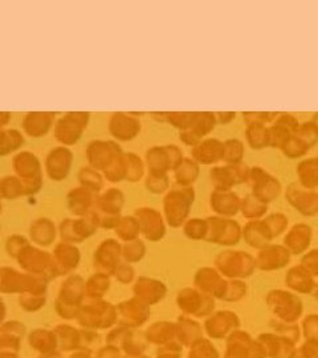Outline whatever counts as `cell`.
<instances>
[{"label":"cell","mask_w":318,"mask_h":358,"mask_svg":"<svg viewBox=\"0 0 318 358\" xmlns=\"http://www.w3.org/2000/svg\"><path fill=\"white\" fill-rule=\"evenodd\" d=\"M244 238L248 243L260 247L267 243L272 236L264 220H251L244 229Z\"/></svg>","instance_id":"e0dca14e"},{"label":"cell","mask_w":318,"mask_h":358,"mask_svg":"<svg viewBox=\"0 0 318 358\" xmlns=\"http://www.w3.org/2000/svg\"><path fill=\"white\" fill-rule=\"evenodd\" d=\"M183 153L175 145L154 146L146 153V164L150 174H167L183 159Z\"/></svg>","instance_id":"277c9868"},{"label":"cell","mask_w":318,"mask_h":358,"mask_svg":"<svg viewBox=\"0 0 318 358\" xmlns=\"http://www.w3.org/2000/svg\"><path fill=\"white\" fill-rule=\"evenodd\" d=\"M217 267L227 276H248L254 271V259L244 252L227 251L217 257Z\"/></svg>","instance_id":"52a82bcc"},{"label":"cell","mask_w":318,"mask_h":358,"mask_svg":"<svg viewBox=\"0 0 318 358\" xmlns=\"http://www.w3.org/2000/svg\"><path fill=\"white\" fill-rule=\"evenodd\" d=\"M110 131L115 138L121 141H130L136 138L140 131V122L134 115L117 113L112 117Z\"/></svg>","instance_id":"8fae6325"},{"label":"cell","mask_w":318,"mask_h":358,"mask_svg":"<svg viewBox=\"0 0 318 358\" xmlns=\"http://www.w3.org/2000/svg\"><path fill=\"white\" fill-rule=\"evenodd\" d=\"M247 185L251 187L252 195L263 201L264 203H269L279 198L282 189L279 178L268 173L267 170L261 166H250Z\"/></svg>","instance_id":"6da1fadb"},{"label":"cell","mask_w":318,"mask_h":358,"mask_svg":"<svg viewBox=\"0 0 318 358\" xmlns=\"http://www.w3.org/2000/svg\"><path fill=\"white\" fill-rule=\"evenodd\" d=\"M195 192L192 186H180L171 189L165 196L166 214L173 224H178L187 217L194 202Z\"/></svg>","instance_id":"3957f363"},{"label":"cell","mask_w":318,"mask_h":358,"mask_svg":"<svg viewBox=\"0 0 318 358\" xmlns=\"http://www.w3.org/2000/svg\"><path fill=\"white\" fill-rule=\"evenodd\" d=\"M242 198L233 190H214L210 196L212 210L223 217H233L240 210Z\"/></svg>","instance_id":"30bf717a"},{"label":"cell","mask_w":318,"mask_h":358,"mask_svg":"<svg viewBox=\"0 0 318 358\" xmlns=\"http://www.w3.org/2000/svg\"><path fill=\"white\" fill-rule=\"evenodd\" d=\"M285 198L291 205L304 215H316L318 213V192L292 183L287 187Z\"/></svg>","instance_id":"8992f818"},{"label":"cell","mask_w":318,"mask_h":358,"mask_svg":"<svg viewBox=\"0 0 318 358\" xmlns=\"http://www.w3.org/2000/svg\"><path fill=\"white\" fill-rule=\"evenodd\" d=\"M245 140L254 150L269 148V131L267 125L248 124L245 125Z\"/></svg>","instance_id":"2e32d148"},{"label":"cell","mask_w":318,"mask_h":358,"mask_svg":"<svg viewBox=\"0 0 318 358\" xmlns=\"http://www.w3.org/2000/svg\"><path fill=\"white\" fill-rule=\"evenodd\" d=\"M195 113H166V121L179 130H186L191 127Z\"/></svg>","instance_id":"83f0119b"},{"label":"cell","mask_w":318,"mask_h":358,"mask_svg":"<svg viewBox=\"0 0 318 358\" xmlns=\"http://www.w3.org/2000/svg\"><path fill=\"white\" fill-rule=\"evenodd\" d=\"M300 127L297 117L289 113H279L277 118L268 127L269 131V148L279 149L293 137Z\"/></svg>","instance_id":"5b68a950"},{"label":"cell","mask_w":318,"mask_h":358,"mask_svg":"<svg viewBox=\"0 0 318 358\" xmlns=\"http://www.w3.org/2000/svg\"><path fill=\"white\" fill-rule=\"evenodd\" d=\"M279 113L276 112H244L243 113V120L245 125L248 124H261V125H268L272 124Z\"/></svg>","instance_id":"484cf974"},{"label":"cell","mask_w":318,"mask_h":358,"mask_svg":"<svg viewBox=\"0 0 318 358\" xmlns=\"http://www.w3.org/2000/svg\"><path fill=\"white\" fill-rule=\"evenodd\" d=\"M240 211L243 215L248 219H259L267 213V203L256 198L252 194L242 198Z\"/></svg>","instance_id":"ffe728a7"},{"label":"cell","mask_w":318,"mask_h":358,"mask_svg":"<svg viewBox=\"0 0 318 358\" xmlns=\"http://www.w3.org/2000/svg\"><path fill=\"white\" fill-rule=\"evenodd\" d=\"M125 166H127V174L125 178L131 182H137L142 178L145 166L143 162L137 154L127 153L125 154Z\"/></svg>","instance_id":"44dd1931"},{"label":"cell","mask_w":318,"mask_h":358,"mask_svg":"<svg viewBox=\"0 0 318 358\" xmlns=\"http://www.w3.org/2000/svg\"><path fill=\"white\" fill-rule=\"evenodd\" d=\"M224 146L217 138H204L191 150V158L199 165H217L223 161Z\"/></svg>","instance_id":"9c48e42d"},{"label":"cell","mask_w":318,"mask_h":358,"mask_svg":"<svg viewBox=\"0 0 318 358\" xmlns=\"http://www.w3.org/2000/svg\"><path fill=\"white\" fill-rule=\"evenodd\" d=\"M186 230L189 231L194 238H201L207 232V223L201 219H194L187 224Z\"/></svg>","instance_id":"f546056e"},{"label":"cell","mask_w":318,"mask_h":358,"mask_svg":"<svg viewBox=\"0 0 318 358\" xmlns=\"http://www.w3.org/2000/svg\"><path fill=\"white\" fill-rule=\"evenodd\" d=\"M207 232L210 234V239L220 243H236L240 238L239 224L229 217H210L208 219Z\"/></svg>","instance_id":"ba28073f"},{"label":"cell","mask_w":318,"mask_h":358,"mask_svg":"<svg viewBox=\"0 0 318 358\" xmlns=\"http://www.w3.org/2000/svg\"><path fill=\"white\" fill-rule=\"evenodd\" d=\"M298 185L309 190L318 189V157L300 161L296 169Z\"/></svg>","instance_id":"7c38bea8"},{"label":"cell","mask_w":318,"mask_h":358,"mask_svg":"<svg viewBox=\"0 0 318 358\" xmlns=\"http://www.w3.org/2000/svg\"><path fill=\"white\" fill-rule=\"evenodd\" d=\"M140 220H143L146 230H149L150 236H157L161 230V217L158 213H155L152 208H142L138 211Z\"/></svg>","instance_id":"d4e9b609"},{"label":"cell","mask_w":318,"mask_h":358,"mask_svg":"<svg viewBox=\"0 0 318 358\" xmlns=\"http://www.w3.org/2000/svg\"><path fill=\"white\" fill-rule=\"evenodd\" d=\"M304 263V267H305L308 272H312V273H316L318 275V250L308 254L303 260Z\"/></svg>","instance_id":"4dcf8cb0"},{"label":"cell","mask_w":318,"mask_h":358,"mask_svg":"<svg viewBox=\"0 0 318 358\" xmlns=\"http://www.w3.org/2000/svg\"><path fill=\"white\" fill-rule=\"evenodd\" d=\"M250 166L244 162L235 165H217L210 170L214 190H232L235 186L247 183Z\"/></svg>","instance_id":"7a4b0ae2"},{"label":"cell","mask_w":318,"mask_h":358,"mask_svg":"<svg viewBox=\"0 0 318 358\" xmlns=\"http://www.w3.org/2000/svg\"><path fill=\"white\" fill-rule=\"evenodd\" d=\"M224 154H223V162L227 165H235L243 162L245 148L242 140L239 138H229L223 141Z\"/></svg>","instance_id":"d6986e66"},{"label":"cell","mask_w":318,"mask_h":358,"mask_svg":"<svg viewBox=\"0 0 318 358\" xmlns=\"http://www.w3.org/2000/svg\"><path fill=\"white\" fill-rule=\"evenodd\" d=\"M217 125L215 113L202 112V113H195V117H194V121H192L190 128L186 129V130H190L198 138L203 140V137L208 136L215 129Z\"/></svg>","instance_id":"ac0fdd59"},{"label":"cell","mask_w":318,"mask_h":358,"mask_svg":"<svg viewBox=\"0 0 318 358\" xmlns=\"http://www.w3.org/2000/svg\"><path fill=\"white\" fill-rule=\"evenodd\" d=\"M266 224H267L268 230L270 232V236H276L279 235L281 231L285 230L287 224H288V219L284 214H272L267 219H264Z\"/></svg>","instance_id":"f1b7e54d"},{"label":"cell","mask_w":318,"mask_h":358,"mask_svg":"<svg viewBox=\"0 0 318 358\" xmlns=\"http://www.w3.org/2000/svg\"><path fill=\"white\" fill-rule=\"evenodd\" d=\"M288 250L279 245L267 247L257 256V264L263 269L280 268L285 263H288Z\"/></svg>","instance_id":"4fadbf2b"},{"label":"cell","mask_w":318,"mask_h":358,"mask_svg":"<svg viewBox=\"0 0 318 358\" xmlns=\"http://www.w3.org/2000/svg\"><path fill=\"white\" fill-rule=\"evenodd\" d=\"M215 117H217V124L229 125L236 118V113L235 112H217L215 113Z\"/></svg>","instance_id":"1f68e13d"},{"label":"cell","mask_w":318,"mask_h":358,"mask_svg":"<svg viewBox=\"0 0 318 358\" xmlns=\"http://www.w3.org/2000/svg\"><path fill=\"white\" fill-rule=\"evenodd\" d=\"M300 141L304 142L309 149L318 143V129L312 121H306L300 124L294 134Z\"/></svg>","instance_id":"603a6c76"},{"label":"cell","mask_w":318,"mask_h":358,"mask_svg":"<svg viewBox=\"0 0 318 358\" xmlns=\"http://www.w3.org/2000/svg\"><path fill=\"white\" fill-rule=\"evenodd\" d=\"M280 150L281 153L284 154L287 158L297 159V158H301L306 155L310 149L306 146L304 142L300 141L296 136H293L281 146Z\"/></svg>","instance_id":"7402d4cb"},{"label":"cell","mask_w":318,"mask_h":358,"mask_svg":"<svg viewBox=\"0 0 318 358\" xmlns=\"http://www.w3.org/2000/svg\"><path fill=\"white\" fill-rule=\"evenodd\" d=\"M310 121H312V122H313V124H315V125H316L318 129V113H316V115H313V118H312Z\"/></svg>","instance_id":"d6a6232c"},{"label":"cell","mask_w":318,"mask_h":358,"mask_svg":"<svg viewBox=\"0 0 318 358\" xmlns=\"http://www.w3.org/2000/svg\"><path fill=\"white\" fill-rule=\"evenodd\" d=\"M199 164L192 158H183L174 169V176L180 186H192L199 177Z\"/></svg>","instance_id":"9a60e30c"},{"label":"cell","mask_w":318,"mask_h":358,"mask_svg":"<svg viewBox=\"0 0 318 358\" xmlns=\"http://www.w3.org/2000/svg\"><path fill=\"white\" fill-rule=\"evenodd\" d=\"M310 227L306 224H296L285 238V244L292 252H303L310 242Z\"/></svg>","instance_id":"5bb4252c"},{"label":"cell","mask_w":318,"mask_h":358,"mask_svg":"<svg viewBox=\"0 0 318 358\" xmlns=\"http://www.w3.org/2000/svg\"><path fill=\"white\" fill-rule=\"evenodd\" d=\"M288 284L298 291L305 292L313 282L305 268H293L288 275Z\"/></svg>","instance_id":"cb8c5ba5"},{"label":"cell","mask_w":318,"mask_h":358,"mask_svg":"<svg viewBox=\"0 0 318 358\" xmlns=\"http://www.w3.org/2000/svg\"><path fill=\"white\" fill-rule=\"evenodd\" d=\"M146 189L154 194L165 192L166 189H168L167 174H149L146 178Z\"/></svg>","instance_id":"4316f807"}]
</instances>
